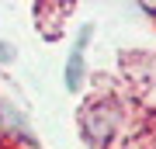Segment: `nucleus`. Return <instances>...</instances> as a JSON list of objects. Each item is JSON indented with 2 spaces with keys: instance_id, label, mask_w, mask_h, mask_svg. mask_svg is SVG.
<instances>
[{
  "instance_id": "2",
  "label": "nucleus",
  "mask_w": 156,
  "mask_h": 149,
  "mask_svg": "<svg viewBox=\"0 0 156 149\" xmlns=\"http://www.w3.org/2000/svg\"><path fill=\"white\" fill-rule=\"evenodd\" d=\"M11 59H14V49H11L4 38H0V62H11Z\"/></svg>"
},
{
  "instance_id": "1",
  "label": "nucleus",
  "mask_w": 156,
  "mask_h": 149,
  "mask_svg": "<svg viewBox=\"0 0 156 149\" xmlns=\"http://www.w3.org/2000/svg\"><path fill=\"white\" fill-rule=\"evenodd\" d=\"M90 38V28H80L76 45L69 49V62H66V90H80V80H83V49Z\"/></svg>"
}]
</instances>
